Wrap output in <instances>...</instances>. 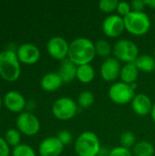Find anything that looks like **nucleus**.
I'll return each instance as SVG.
<instances>
[{
	"label": "nucleus",
	"mask_w": 155,
	"mask_h": 156,
	"mask_svg": "<svg viewBox=\"0 0 155 156\" xmlns=\"http://www.w3.org/2000/svg\"><path fill=\"white\" fill-rule=\"evenodd\" d=\"M96 56L95 43L87 37H78L69 43L68 58L75 65L90 64Z\"/></svg>",
	"instance_id": "nucleus-1"
},
{
	"label": "nucleus",
	"mask_w": 155,
	"mask_h": 156,
	"mask_svg": "<svg viewBox=\"0 0 155 156\" xmlns=\"http://www.w3.org/2000/svg\"><path fill=\"white\" fill-rule=\"evenodd\" d=\"M21 73L20 61L16 52L7 49L0 52V76L6 81H16Z\"/></svg>",
	"instance_id": "nucleus-2"
},
{
	"label": "nucleus",
	"mask_w": 155,
	"mask_h": 156,
	"mask_svg": "<svg viewBox=\"0 0 155 156\" xmlns=\"http://www.w3.org/2000/svg\"><path fill=\"white\" fill-rule=\"evenodd\" d=\"M100 139L93 132H83L76 139L75 151L78 156H97L100 154Z\"/></svg>",
	"instance_id": "nucleus-3"
},
{
	"label": "nucleus",
	"mask_w": 155,
	"mask_h": 156,
	"mask_svg": "<svg viewBox=\"0 0 155 156\" xmlns=\"http://www.w3.org/2000/svg\"><path fill=\"white\" fill-rule=\"evenodd\" d=\"M123 21L125 29L134 36L145 35L150 30L152 25L150 17L143 11H132L123 17Z\"/></svg>",
	"instance_id": "nucleus-4"
},
{
	"label": "nucleus",
	"mask_w": 155,
	"mask_h": 156,
	"mask_svg": "<svg viewBox=\"0 0 155 156\" xmlns=\"http://www.w3.org/2000/svg\"><path fill=\"white\" fill-rule=\"evenodd\" d=\"M115 58L119 61L134 63L139 57L138 46L130 39H119L113 46L112 49Z\"/></svg>",
	"instance_id": "nucleus-5"
},
{
	"label": "nucleus",
	"mask_w": 155,
	"mask_h": 156,
	"mask_svg": "<svg viewBox=\"0 0 155 156\" xmlns=\"http://www.w3.org/2000/svg\"><path fill=\"white\" fill-rule=\"evenodd\" d=\"M78 112V103L69 97H62L55 101L52 105V113L60 121H69L75 117Z\"/></svg>",
	"instance_id": "nucleus-6"
},
{
	"label": "nucleus",
	"mask_w": 155,
	"mask_h": 156,
	"mask_svg": "<svg viewBox=\"0 0 155 156\" xmlns=\"http://www.w3.org/2000/svg\"><path fill=\"white\" fill-rule=\"evenodd\" d=\"M135 95L132 86L122 81L115 82L109 90V97L111 101L118 105H124L132 102Z\"/></svg>",
	"instance_id": "nucleus-7"
},
{
	"label": "nucleus",
	"mask_w": 155,
	"mask_h": 156,
	"mask_svg": "<svg viewBox=\"0 0 155 156\" xmlns=\"http://www.w3.org/2000/svg\"><path fill=\"white\" fill-rule=\"evenodd\" d=\"M17 130L25 135H36L40 130V122L36 115L31 112H22L16 121Z\"/></svg>",
	"instance_id": "nucleus-8"
},
{
	"label": "nucleus",
	"mask_w": 155,
	"mask_h": 156,
	"mask_svg": "<svg viewBox=\"0 0 155 156\" xmlns=\"http://www.w3.org/2000/svg\"><path fill=\"white\" fill-rule=\"evenodd\" d=\"M69 44L62 37H52L47 43V50L48 54L55 59L64 60L68 58Z\"/></svg>",
	"instance_id": "nucleus-9"
},
{
	"label": "nucleus",
	"mask_w": 155,
	"mask_h": 156,
	"mask_svg": "<svg viewBox=\"0 0 155 156\" xmlns=\"http://www.w3.org/2000/svg\"><path fill=\"white\" fill-rule=\"evenodd\" d=\"M125 29L123 17L119 15L108 16L102 23V30L107 37H117Z\"/></svg>",
	"instance_id": "nucleus-10"
},
{
	"label": "nucleus",
	"mask_w": 155,
	"mask_h": 156,
	"mask_svg": "<svg viewBox=\"0 0 155 156\" xmlns=\"http://www.w3.org/2000/svg\"><path fill=\"white\" fill-rule=\"evenodd\" d=\"M121 64L120 61L115 58H106L100 65V73L101 78L108 82L116 80L121 74Z\"/></svg>",
	"instance_id": "nucleus-11"
},
{
	"label": "nucleus",
	"mask_w": 155,
	"mask_h": 156,
	"mask_svg": "<svg viewBox=\"0 0 155 156\" xmlns=\"http://www.w3.org/2000/svg\"><path fill=\"white\" fill-rule=\"evenodd\" d=\"M16 56L20 62L32 65L39 60L40 51L36 45L32 43H24L18 47L16 50Z\"/></svg>",
	"instance_id": "nucleus-12"
},
{
	"label": "nucleus",
	"mask_w": 155,
	"mask_h": 156,
	"mask_svg": "<svg viewBox=\"0 0 155 156\" xmlns=\"http://www.w3.org/2000/svg\"><path fill=\"white\" fill-rule=\"evenodd\" d=\"M64 145L57 136H51L44 139L38 147L40 156H59L63 151Z\"/></svg>",
	"instance_id": "nucleus-13"
},
{
	"label": "nucleus",
	"mask_w": 155,
	"mask_h": 156,
	"mask_svg": "<svg viewBox=\"0 0 155 156\" xmlns=\"http://www.w3.org/2000/svg\"><path fill=\"white\" fill-rule=\"evenodd\" d=\"M4 103L10 112L16 113L21 112L26 104L24 96L16 90H10L6 92L4 97Z\"/></svg>",
	"instance_id": "nucleus-14"
},
{
	"label": "nucleus",
	"mask_w": 155,
	"mask_h": 156,
	"mask_svg": "<svg viewBox=\"0 0 155 156\" xmlns=\"http://www.w3.org/2000/svg\"><path fill=\"white\" fill-rule=\"evenodd\" d=\"M153 104L149 96L144 93L136 94L132 101V108L133 112L139 116H145L151 113Z\"/></svg>",
	"instance_id": "nucleus-15"
},
{
	"label": "nucleus",
	"mask_w": 155,
	"mask_h": 156,
	"mask_svg": "<svg viewBox=\"0 0 155 156\" xmlns=\"http://www.w3.org/2000/svg\"><path fill=\"white\" fill-rule=\"evenodd\" d=\"M77 69L78 66L75 65L71 60L66 58L61 61L58 74L61 78L63 83H69L77 78Z\"/></svg>",
	"instance_id": "nucleus-16"
},
{
	"label": "nucleus",
	"mask_w": 155,
	"mask_h": 156,
	"mask_svg": "<svg viewBox=\"0 0 155 156\" xmlns=\"http://www.w3.org/2000/svg\"><path fill=\"white\" fill-rule=\"evenodd\" d=\"M63 84V81L59 75L55 72H48L45 74L41 80H40V86L41 88L46 91H56L58 90L61 85Z\"/></svg>",
	"instance_id": "nucleus-17"
},
{
	"label": "nucleus",
	"mask_w": 155,
	"mask_h": 156,
	"mask_svg": "<svg viewBox=\"0 0 155 156\" xmlns=\"http://www.w3.org/2000/svg\"><path fill=\"white\" fill-rule=\"evenodd\" d=\"M139 69L136 67L135 63H127L122 67L120 78L122 82L132 85L136 82L139 76Z\"/></svg>",
	"instance_id": "nucleus-18"
},
{
	"label": "nucleus",
	"mask_w": 155,
	"mask_h": 156,
	"mask_svg": "<svg viewBox=\"0 0 155 156\" xmlns=\"http://www.w3.org/2000/svg\"><path fill=\"white\" fill-rule=\"evenodd\" d=\"M95 78V70L90 64L78 66L77 69V78L81 83L88 84L90 83Z\"/></svg>",
	"instance_id": "nucleus-19"
},
{
	"label": "nucleus",
	"mask_w": 155,
	"mask_h": 156,
	"mask_svg": "<svg viewBox=\"0 0 155 156\" xmlns=\"http://www.w3.org/2000/svg\"><path fill=\"white\" fill-rule=\"evenodd\" d=\"M134 63L138 68V69L143 72L149 73L155 69V58L154 57L151 55H147V54L141 55L138 57V58Z\"/></svg>",
	"instance_id": "nucleus-20"
},
{
	"label": "nucleus",
	"mask_w": 155,
	"mask_h": 156,
	"mask_svg": "<svg viewBox=\"0 0 155 156\" xmlns=\"http://www.w3.org/2000/svg\"><path fill=\"white\" fill-rule=\"evenodd\" d=\"M154 146L147 141H140L133 147V154L135 156H153Z\"/></svg>",
	"instance_id": "nucleus-21"
},
{
	"label": "nucleus",
	"mask_w": 155,
	"mask_h": 156,
	"mask_svg": "<svg viewBox=\"0 0 155 156\" xmlns=\"http://www.w3.org/2000/svg\"><path fill=\"white\" fill-rule=\"evenodd\" d=\"M112 48L109 41L105 39H100L95 43V50L96 54L101 58H110V55L112 51Z\"/></svg>",
	"instance_id": "nucleus-22"
},
{
	"label": "nucleus",
	"mask_w": 155,
	"mask_h": 156,
	"mask_svg": "<svg viewBox=\"0 0 155 156\" xmlns=\"http://www.w3.org/2000/svg\"><path fill=\"white\" fill-rule=\"evenodd\" d=\"M94 101H95V98H94L93 93L91 91L85 90L79 93L77 103H78V106H79L80 108L87 109V108H90L94 103Z\"/></svg>",
	"instance_id": "nucleus-23"
},
{
	"label": "nucleus",
	"mask_w": 155,
	"mask_h": 156,
	"mask_svg": "<svg viewBox=\"0 0 155 156\" xmlns=\"http://www.w3.org/2000/svg\"><path fill=\"white\" fill-rule=\"evenodd\" d=\"M120 144L122 147L131 149L136 144V136L131 131H126L122 133L120 137Z\"/></svg>",
	"instance_id": "nucleus-24"
},
{
	"label": "nucleus",
	"mask_w": 155,
	"mask_h": 156,
	"mask_svg": "<svg viewBox=\"0 0 155 156\" xmlns=\"http://www.w3.org/2000/svg\"><path fill=\"white\" fill-rule=\"evenodd\" d=\"M5 140L9 146H14V147L17 146L18 144H20V140H21L19 131L16 129L7 130L5 134Z\"/></svg>",
	"instance_id": "nucleus-25"
},
{
	"label": "nucleus",
	"mask_w": 155,
	"mask_h": 156,
	"mask_svg": "<svg viewBox=\"0 0 155 156\" xmlns=\"http://www.w3.org/2000/svg\"><path fill=\"white\" fill-rule=\"evenodd\" d=\"M13 156H37L34 149L29 146L28 144H20L17 146L14 147L13 152H12Z\"/></svg>",
	"instance_id": "nucleus-26"
},
{
	"label": "nucleus",
	"mask_w": 155,
	"mask_h": 156,
	"mask_svg": "<svg viewBox=\"0 0 155 156\" xmlns=\"http://www.w3.org/2000/svg\"><path fill=\"white\" fill-rule=\"evenodd\" d=\"M118 0H100L99 2V8L104 13H111L117 9Z\"/></svg>",
	"instance_id": "nucleus-27"
},
{
	"label": "nucleus",
	"mask_w": 155,
	"mask_h": 156,
	"mask_svg": "<svg viewBox=\"0 0 155 156\" xmlns=\"http://www.w3.org/2000/svg\"><path fill=\"white\" fill-rule=\"evenodd\" d=\"M116 10H117V12H118V15L121 16L122 17L126 16L128 14H130V13L132 11L131 4L128 3V2H125V1H121V2H119Z\"/></svg>",
	"instance_id": "nucleus-28"
},
{
	"label": "nucleus",
	"mask_w": 155,
	"mask_h": 156,
	"mask_svg": "<svg viewBox=\"0 0 155 156\" xmlns=\"http://www.w3.org/2000/svg\"><path fill=\"white\" fill-rule=\"evenodd\" d=\"M57 137L58 138V140L61 142V144L63 145H69L72 143L73 141V137H72V134L70 132H69L68 130H61Z\"/></svg>",
	"instance_id": "nucleus-29"
},
{
	"label": "nucleus",
	"mask_w": 155,
	"mask_h": 156,
	"mask_svg": "<svg viewBox=\"0 0 155 156\" xmlns=\"http://www.w3.org/2000/svg\"><path fill=\"white\" fill-rule=\"evenodd\" d=\"M108 156H132V153L130 149L118 146V147L111 149L109 152Z\"/></svg>",
	"instance_id": "nucleus-30"
},
{
	"label": "nucleus",
	"mask_w": 155,
	"mask_h": 156,
	"mask_svg": "<svg viewBox=\"0 0 155 156\" xmlns=\"http://www.w3.org/2000/svg\"><path fill=\"white\" fill-rule=\"evenodd\" d=\"M131 5H132V11L143 12V8L146 6V3H145V0H133L132 1Z\"/></svg>",
	"instance_id": "nucleus-31"
},
{
	"label": "nucleus",
	"mask_w": 155,
	"mask_h": 156,
	"mask_svg": "<svg viewBox=\"0 0 155 156\" xmlns=\"http://www.w3.org/2000/svg\"><path fill=\"white\" fill-rule=\"evenodd\" d=\"M9 145L5 142V138L0 136V156H9Z\"/></svg>",
	"instance_id": "nucleus-32"
},
{
	"label": "nucleus",
	"mask_w": 155,
	"mask_h": 156,
	"mask_svg": "<svg viewBox=\"0 0 155 156\" xmlns=\"http://www.w3.org/2000/svg\"><path fill=\"white\" fill-rule=\"evenodd\" d=\"M145 3H146V5L155 9V0H147V1H145Z\"/></svg>",
	"instance_id": "nucleus-33"
},
{
	"label": "nucleus",
	"mask_w": 155,
	"mask_h": 156,
	"mask_svg": "<svg viewBox=\"0 0 155 156\" xmlns=\"http://www.w3.org/2000/svg\"><path fill=\"white\" fill-rule=\"evenodd\" d=\"M151 116H152V119H153V121L155 123V103L153 104V110H152V112H151Z\"/></svg>",
	"instance_id": "nucleus-34"
},
{
	"label": "nucleus",
	"mask_w": 155,
	"mask_h": 156,
	"mask_svg": "<svg viewBox=\"0 0 155 156\" xmlns=\"http://www.w3.org/2000/svg\"><path fill=\"white\" fill-rule=\"evenodd\" d=\"M1 105H2V101H1V98H0V109H1Z\"/></svg>",
	"instance_id": "nucleus-35"
},
{
	"label": "nucleus",
	"mask_w": 155,
	"mask_h": 156,
	"mask_svg": "<svg viewBox=\"0 0 155 156\" xmlns=\"http://www.w3.org/2000/svg\"><path fill=\"white\" fill-rule=\"evenodd\" d=\"M97 156H107V155H103V154H99V155Z\"/></svg>",
	"instance_id": "nucleus-36"
},
{
	"label": "nucleus",
	"mask_w": 155,
	"mask_h": 156,
	"mask_svg": "<svg viewBox=\"0 0 155 156\" xmlns=\"http://www.w3.org/2000/svg\"><path fill=\"white\" fill-rule=\"evenodd\" d=\"M153 57H154V58H155V50H154V56H153Z\"/></svg>",
	"instance_id": "nucleus-37"
}]
</instances>
